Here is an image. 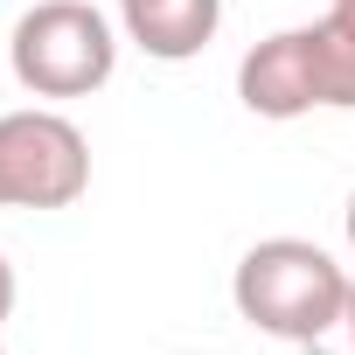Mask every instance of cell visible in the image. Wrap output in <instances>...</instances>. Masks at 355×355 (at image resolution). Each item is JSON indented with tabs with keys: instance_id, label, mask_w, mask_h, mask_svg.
I'll return each mask as SVG.
<instances>
[{
	"instance_id": "cell-2",
	"label": "cell",
	"mask_w": 355,
	"mask_h": 355,
	"mask_svg": "<svg viewBox=\"0 0 355 355\" xmlns=\"http://www.w3.org/2000/svg\"><path fill=\"white\" fill-rule=\"evenodd\" d=\"M341 293H348V272L320 244H306V237H265L230 272L237 320H251L258 334L293 341V348H306L341 313Z\"/></svg>"
},
{
	"instance_id": "cell-5",
	"label": "cell",
	"mask_w": 355,
	"mask_h": 355,
	"mask_svg": "<svg viewBox=\"0 0 355 355\" xmlns=\"http://www.w3.org/2000/svg\"><path fill=\"white\" fill-rule=\"evenodd\" d=\"M125 42H139L153 63H189L216 42L223 0H119Z\"/></svg>"
},
{
	"instance_id": "cell-6",
	"label": "cell",
	"mask_w": 355,
	"mask_h": 355,
	"mask_svg": "<svg viewBox=\"0 0 355 355\" xmlns=\"http://www.w3.org/2000/svg\"><path fill=\"white\" fill-rule=\"evenodd\" d=\"M306 355H355V279H348V293H341V313L306 341Z\"/></svg>"
},
{
	"instance_id": "cell-10",
	"label": "cell",
	"mask_w": 355,
	"mask_h": 355,
	"mask_svg": "<svg viewBox=\"0 0 355 355\" xmlns=\"http://www.w3.org/2000/svg\"><path fill=\"white\" fill-rule=\"evenodd\" d=\"M0 355H8V348H0Z\"/></svg>"
},
{
	"instance_id": "cell-1",
	"label": "cell",
	"mask_w": 355,
	"mask_h": 355,
	"mask_svg": "<svg viewBox=\"0 0 355 355\" xmlns=\"http://www.w3.org/2000/svg\"><path fill=\"white\" fill-rule=\"evenodd\" d=\"M237 98L251 119L355 112V35L341 21H306L251 42L237 63Z\"/></svg>"
},
{
	"instance_id": "cell-8",
	"label": "cell",
	"mask_w": 355,
	"mask_h": 355,
	"mask_svg": "<svg viewBox=\"0 0 355 355\" xmlns=\"http://www.w3.org/2000/svg\"><path fill=\"white\" fill-rule=\"evenodd\" d=\"M327 21H341V28L355 35V0H327Z\"/></svg>"
},
{
	"instance_id": "cell-3",
	"label": "cell",
	"mask_w": 355,
	"mask_h": 355,
	"mask_svg": "<svg viewBox=\"0 0 355 355\" xmlns=\"http://www.w3.org/2000/svg\"><path fill=\"white\" fill-rule=\"evenodd\" d=\"M8 63L35 98H91L119 70V35L91 0H35L8 35Z\"/></svg>"
},
{
	"instance_id": "cell-7",
	"label": "cell",
	"mask_w": 355,
	"mask_h": 355,
	"mask_svg": "<svg viewBox=\"0 0 355 355\" xmlns=\"http://www.w3.org/2000/svg\"><path fill=\"white\" fill-rule=\"evenodd\" d=\"M8 313H15V265L0 258V320H8Z\"/></svg>"
},
{
	"instance_id": "cell-9",
	"label": "cell",
	"mask_w": 355,
	"mask_h": 355,
	"mask_svg": "<svg viewBox=\"0 0 355 355\" xmlns=\"http://www.w3.org/2000/svg\"><path fill=\"white\" fill-rule=\"evenodd\" d=\"M341 230H348V251H355V196H348V209H341Z\"/></svg>"
},
{
	"instance_id": "cell-4",
	"label": "cell",
	"mask_w": 355,
	"mask_h": 355,
	"mask_svg": "<svg viewBox=\"0 0 355 355\" xmlns=\"http://www.w3.org/2000/svg\"><path fill=\"white\" fill-rule=\"evenodd\" d=\"M91 189V139L63 112L0 119V209H70Z\"/></svg>"
}]
</instances>
